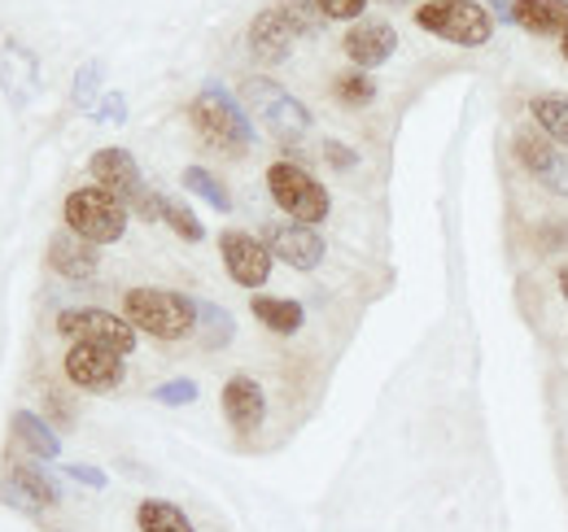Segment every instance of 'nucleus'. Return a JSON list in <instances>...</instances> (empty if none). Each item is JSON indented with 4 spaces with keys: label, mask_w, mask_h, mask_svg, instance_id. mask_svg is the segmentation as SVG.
Listing matches in <instances>:
<instances>
[{
    "label": "nucleus",
    "mask_w": 568,
    "mask_h": 532,
    "mask_svg": "<svg viewBox=\"0 0 568 532\" xmlns=\"http://www.w3.org/2000/svg\"><path fill=\"white\" fill-rule=\"evenodd\" d=\"M293 44H297V31L284 18L281 4L254 13V22H250V58L258 66H281V62H288L293 58Z\"/></svg>",
    "instance_id": "2eb2a0df"
},
{
    "label": "nucleus",
    "mask_w": 568,
    "mask_h": 532,
    "mask_svg": "<svg viewBox=\"0 0 568 532\" xmlns=\"http://www.w3.org/2000/svg\"><path fill=\"white\" fill-rule=\"evenodd\" d=\"M250 310H254V319L267 328V332L276 336H293L302 332V324H306V310H302V301H293V297H254L250 301Z\"/></svg>",
    "instance_id": "aec40b11"
},
{
    "label": "nucleus",
    "mask_w": 568,
    "mask_h": 532,
    "mask_svg": "<svg viewBox=\"0 0 568 532\" xmlns=\"http://www.w3.org/2000/svg\"><path fill=\"white\" fill-rule=\"evenodd\" d=\"M219 258L227 266L232 284H241V288H263L272 279V266H276V258L267 254V245L258 236L232 232V227L219 236Z\"/></svg>",
    "instance_id": "9b49d317"
},
{
    "label": "nucleus",
    "mask_w": 568,
    "mask_h": 532,
    "mask_svg": "<svg viewBox=\"0 0 568 532\" xmlns=\"http://www.w3.org/2000/svg\"><path fill=\"white\" fill-rule=\"evenodd\" d=\"M0 502L13 507V511H22V515H40L44 507H58L62 502V484L49 471H40V467H13L9 480H4V489H0Z\"/></svg>",
    "instance_id": "4468645a"
},
{
    "label": "nucleus",
    "mask_w": 568,
    "mask_h": 532,
    "mask_svg": "<svg viewBox=\"0 0 568 532\" xmlns=\"http://www.w3.org/2000/svg\"><path fill=\"white\" fill-rule=\"evenodd\" d=\"M58 332L71 336V340H92V345H105V349H114V354H132L136 349V340L141 332L128 324V319H119V315H110V310H97V306H71V310H62L58 315Z\"/></svg>",
    "instance_id": "6e6552de"
},
{
    "label": "nucleus",
    "mask_w": 568,
    "mask_h": 532,
    "mask_svg": "<svg viewBox=\"0 0 568 532\" xmlns=\"http://www.w3.org/2000/svg\"><path fill=\"white\" fill-rule=\"evenodd\" d=\"M180 184L193 193V197H202L211 209H219V214H232V193L214 180L206 166H184V175H180Z\"/></svg>",
    "instance_id": "393cba45"
},
{
    "label": "nucleus",
    "mask_w": 568,
    "mask_h": 532,
    "mask_svg": "<svg viewBox=\"0 0 568 532\" xmlns=\"http://www.w3.org/2000/svg\"><path fill=\"white\" fill-rule=\"evenodd\" d=\"M62 471L71 475L74 484H88V489H105V484H110V475H105L101 467H92V463H67Z\"/></svg>",
    "instance_id": "473e14b6"
},
{
    "label": "nucleus",
    "mask_w": 568,
    "mask_h": 532,
    "mask_svg": "<svg viewBox=\"0 0 568 532\" xmlns=\"http://www.w3.org/2000/svg\"><path fill=\"white\" fill-rule=\"evenodd\" d=\"M385 4H403V0H385Z\"/></svg>",
    "instance_id": "58836bf2"
},
{
    "label": "nucleus",
    "mask_w": 568,
    "mask_h": 532,
    "mask_svg": "<svg viewBox=\"0 0 568 532\" xmlns=\"http://www.w3.org/2000/svg\"><path fill=\"white\" fill-rule=\"evenodd\" d=\"M123 319L153 340H184L197 328V301L175 288H128Z\"/></svg>",
    "instance_id": "f03ea898"
},
{
    "label": "nucleus",
    "mask_w": 568,
    "mask_h": 532,
    "mask_svg": "<svg viewBox=\"0 0 568 532\" xmlns=\"http://www.w3.org/2000/svg\"><path fill=\"white\" fill-rule=\"evenodd\" d=\"M241 105L281 144H293V140H302V135L311 132V110L293 92H284L276 79H267V74H250L241 83Z\"/></svg>",
    "instance_id": "7ed1b4c3"
},
{
    "label": "nucleus",
    "mask_w": 568,
    "mask_h": 532,
    "mask_svg": "<svg viewBox=\"0 0 568 532\" xmlns=\"http://www.w3.org/2000/svg\"><path fill=\"white\" fill-rule=\"evenodd\" d=\"M481 4H486V9L495 13V18H503V22H511V4H516V0H481Z\"/></svg>",
    "instance_id": "f704fd0d"
},
{
    "label": "nucleus",
    "mask_w": 568,
    "mask_h": 532,
    "mask_svg": "<svg viewBox=\"0 0 568 532\" xmlns=\"http://www.w3.org/2000/svg\"><path fill=\"white\" fill-rule=\"evenodd\" d=\"M153 401H158V406H193V401H197V380H189V376L162 380V385L153 389Z\"/></svg>",
    "instance_id": "c85d7f7f"
},
{
    "label": "nucleus",
    "mask_w": 568,
    "mask_h": 532,
    "mask_svg": "<svg viewBox=\"0 0 568 532\" xmlns=\"http://www.w3.org/2000/svg\"><path fill=\"white\" fill-rule=\"evenodd\" d=\"M158 223H166L180 241H189V245H202L206 241V227H202V218L184 205L180 197H162V209H158Z\"/></svg>",
    "instance_id": "b1692460"
},
{
    "label": "nucleus",
    "mask_w": 568,
    "mask_h": 532,
    "mask_svg": "<svg viewBox=\"0 0 568 532\" xmlns=\"http://www.w3.org/2000/svg\"><path fill=\"white\" fill-rule=\"evenodd\" d=\"M315 4L328 22H358V13L367 9V0H315Z\"/></svg>",
    "instance_id": "7c9ffc66"
},
{
    "label": "nucleus",
    "mask_w": 568,
    "mask_h": 532,
    "mask_svg": "<svg viewBox=\"0 0 568 532\" xmlns=\"http://www.w3.org/2000/svg\"><path fill=\"white\" fill-rule=\"evenodd\" d=\"M267 193H272V201L281 205L293 223H306V227L324 223L328 209H333L328 188L302 162H272L267 166Z\"/></svg>",
    "instance_id": "39448f33"
},
{
    "label": "nucleus",
    "mask_w": 568,
    "mask_h": 532,
    "mask_svg": "<svg viewBox=\"0 0 568 532\" xmlns=\"http://www.w3.org/2000/svg\"><path fill=\"white\" fill-rule=\"evenodd\" d=\"M425 4H446V0H425Z\"/></svg>",
    "instance_id": "4c0bfd02"
},
{
    "label": "nucleus",
    "mask_w": 568,
    "mask_h": 532,
    "mask_svg": "<svg viewBox=\"0 0 568 532\" xmlns=\"http://www.w3.org/2000/svg\"><path fill=\"white\" fill-rule=\"evenodd\" d=\"M333 96H337L346 110H363V105L376 101V83H372L367 70H346V74L333 79Z\"/></svg>",
    "instance_id": "a878e982"
},
{
    "label": "nucleus",
    "mask_w": 568,
    "mask_h": 532,
    "mask_svg": "<svg viewBox=\"0 0 568 532\" xmlns=\"http://www.w3.org/2000/svg\"><path fill=\"white\" fill-rule=\"evenodd\" d=\"M342 49L355 62V70L372 74V70L385 66L398 53V31L385 18H358V22H351V31L342 35Z\"/></svg>",
    "instance_id": "ddd939ff"
},
{
    "label": "nucleus",
    "mask_w": 568,
    "mask_h": 532,
    "mask_svg": "<svg viewBox=\"0 0 568 532\" xmlns=\"http://www.w3.org/2000/svg\"><path fill=\"white\" fill-rule=\"evenodd\" d=\"M223 419L241 437H254L263 428V419H267V393H263V385L254 376H232L223 385Z\"/></svg>",
    "instance_id": "dca6fc26"
},
{
    "label": "nucleus",
    "mask_w": 568,
    "mask_h": 532,
    "mask_svg": "<svg viewBox=\"0 0 568 532\" xmlns=\"http://www.w3.org/2000/svg\"><path fill=\"white\" fill-rule=\"evenodd\" d=\"M189 119H193L197 135H202L211 149L227 153V157H241V153L254 149V123H250L245 105H241L223 83H214V79L202 83V92L193 96Z\"/></svg>",
    "instance_id": "f257e3e1"
},
{
    "label": "nucleus",
    "mask_w": 568,
    "mask_h": 532,
    "mask_svg": "<svg viewBox=\"0 0 568 532\" xmlns=\"http://www.w3.org/2000/svg\"><path fill=\"white\" fill-rule=\"evenodd\" d=\"M197 340L206 345V349H223V345H232V336H236V319L223 310V306H214V301H197Z\"/></svg>",
    "instance_id": "5701e85b"
},
{
    "label": "nucleus",
    "mask_w": 568,
    "mask_h": 532,
    "mask_svg": "<svg viewBox=\"0 0 568 532\" xmlns=\"http://www.w3.org/2000/svg\"><path fill=\"white\" fill-rule=\"evenodd\" d=\"M101 79H105V66H101V62H83V66L74 70L71 101L79 110H97V101L105 96V92H101Z\"/></svg>",
    "instance_id": "bb28decb"
},
{
    "label": "nucleus",
    "mask_w": 568,
    "mask_h": 532,
    "mask_svg": "<svg viewBox=\"0 0 568 532\" xmlns=\"http://www.w3.org/2000/svg\"><path fill=\"white\" fill-rule=\"evenodd\" d=\"M62 367H67V380L83 393H110L123 385V354L92 345V340H71Z\"/></svg>",
    "instance_id": "1a4fd4ad"
},
{
    "label": "nucleus",
    "mask_w": 568,
    "mask_h": 532,
    "mask_svg": "<svg viewBox=\"0 0 568 532\" xmlns=\"http://www.w3.org/2000/svg\"><path fill=\"white\" fill-rule=\"evenodd\" d=\"M560 53H565V62H568V31L560 35Z\"/></svg>",
    "instance_id": "e433bc0d"
},
{
    "label": "nucleus",
    "mask_w": 568,
    "mask_h": 532,
    "mask_svg": "<svg viewBox=\"0 0 568 532\" xmlns=\"http://www.w3.org/2000/svg\"><path fill=\"white\" fill-rule=\"evenodd\" d=\"M62 214H67V227L71 232H79L83 241H92L101 249V245H119L128 236L132 205L97 184V188H74L71 197H67V205H62Z\"/></svg>",
    "instance_id": "20e7f679"
},
{
    "label": "nucleus",
    "mask_w": 568,
    "mask_h": 532,
    "mask_svg": "<svg viewBox=\"0 0 568 532\" xmlns=\"http://www.w3.org/2000/svg\"><path fill=\"white\" fill-rule=\"evenodd\" d=\"M13 437L44 463H58L62 459V437L53 432L49 419H40L36 410H13Z\"/></svg>",
    "instance_id": "6ab92c4d"
},
{
    "label": "nucleus",
    "mask_w": 568,
    "mask_h": 532,
    "mask_svg": "<svg viewBox=\"0 0 568 532\" xmlns=\"http://www.w3.org/2000/svg\"><path fill=\"white\" fill-rule=\"evenodd\" d=\"M529 119H534V127L547 135V140H556L560 149H568V92H542V96H534L529 101Z\"/></svg>",
    "instance_id": "412c9836"
},
{
    "label": "nucleus",
    "mask_w": 568,
    "mask_h": 532,
    "mask_svg": "<svg viewBox=\"0 0 568 532\" xmlns=\"http://www.w3.org/2000/svg\"><path fill=\"white\" fill-rule=\"evenodd\" d=\"M88 171H92V180H97L101 188H110L114 197L128 201V205H132V214H141V218H149V223H158L162 193H149V188H144L141 162H136L128 149H119V144L97 149V153H92V162H88Z\"/></svg>",
    "instance_id": "0eeeda50"
},
{
    "label": "nucleus",
    "mask_w": 568,
    "mask_h": 532,
    "mask_svg": "<svg viewBox=\"0 0 568 532\" xmlns=\"http://www.w3.org/2000/svg\"><path fill=\"white\" fill-rule=\"evenodd\" d=\"M511 149H516V162H520L547 193L568 197V157L556 153V140H547L538 127H520L516 140H511Z\"/></svg>",
    "instance_id": "9d476101"
},
{
    "label": "nucleus",
    "mask_w": 568,
    "mask_h": 532,
    "mask_svg": "<svg viewBox=\"0 0 568 532\" xmlns=\"http://www.w3.org/2000/svg\"><path fill=\"white\" fill-rule=\"evenodd\" d=\"M324 162H328L333 171H355L358 153L351 144H342V140H328V144H324Z\"/></svg>",
    "instance_id": "2f4dec72"
},
{
    "label": "nucleus",
    "mask_w": 568,
    "mask_h": 532,
    "mask_svg": "<svg viewBox=\"0 0 568 532\" xmlns=\"http://www.w3.org/2000/svg\"><path fill=\"white\" fill-rule=\"evenodd\" d=\"M136 524H141V532H193L189 515L175 502H162V498H149L136 507Z\"/></svg>",
    "instance_id": "4be33fe9"
},
{
    "label": "nucleus",
    "mask_w": 568,
    "mask_h": 532,
    "mask_svg": "<svg viewBox=\"0 0 568 532\" xmlns=\"http://www.w3.org/2000/svg\"><path fill=\"white\" fill-rule=\"evenodd\" d=\"M49 266L58 275H67V279H92L97 266H101V249L92 241H83L79 232H71V227H62V232L49 236Z\"/></svg>",
    "instance_id": "f3484780"
},
{
    "label": "nucleus",
    "mask_w": 568,
    "mask_h": 532,
    "mask_svg": "<svg viewBox=\"0 0 568 532\" xmlns=\"http://www.w3.org/2000/svg\"><path fill=\"white\" fill-rule=\"evenodd\" d=\"M92 119H97V123H128V96H123V92H105V96L97 101Z\"/></svg>",
    "instance_id": "c756f323"
},
{
    "label": "nucleus",
    "mask_w": 568,
    "mask_h": 532,
    "mask_svg": "<svg viewBox=\"0 0 568 532\" xmlns=\"http://www.w3.org/2000/svg\"><path fill=\"white\" fill-rule=\"evenodd\" d=\"M263 245H267V254L276 263L293 266V270H315V266L324 263V254H328L324 236L315 227H306V223H293V218L288 223H267Z\"/></svg>",
    "instance_id": "f8f14e48"
},
{
    "label": "nucleus",
    "mask_w": 568,
    "mask_h": 532,
    "mask_svg": "<svg viewBox=\"0 0 568 532\" xmlns=\"http://www.w3.org/2000/svg\"><path fill=\"white\" fill-rule=\"evenodd\" d=\"M560 293H565V301H568V266H560Z\"/></svg>",
    "instance_id": "c9c22d12"
},
{
    "label": "nucleus",
    "mask_w": 568,
    "mask_h": 532,
    "mask_svg": "<svg viewBox=\"0 0 568 532\" xmlns=\"http://www.w3.org/2000/svg\"><path fill=\"white\" fill-rule=\"evenodd\" d=\"M281 9H284V18L293 22V31H297V35H320V31H324V22H328V18L320 13V4H315V0H284Z\"/></svg>",
    "instance_id": "cd10ccee"
},
{
    "label": "nucleus",
    "mask_w": 568,
    "mask_h": 532,
    "mask_svg": "<svg viewBox=\"0 0 568 532\" xmlns=\"http://www.w3.org/2000/svg\"><path fill=\"white\" fill-rule=\"evenodd\" d=\"M511 22L529 35H565L568 31V0H516Z\"/></svg>",
    "instance_id": "a211bd4d"
},
{
    "label": "nucleus",
    "mask_w": 568,
    "mask_h": 532,
    "mask_svg": "<svg viewBox=\"0 0 568 532\" xmlns=\"http://www.w3.org/2000/svg\"><path fill=\"white\" fill-rule=\"evenodd\" d=\"M416 22L428 35L450 40L459 49H481L495 35V13L481 0H446V4H420Z\"/></svg>",
    "instance_id": "423d86ee"
},
{
    "label": "nucleus",
    "mask_w": 568,
    "mask_h": 532,
    "mask_svg": "<svg viewBox=\"0 0 568 532\" xmlns=\"http://www.w3.org/2000/svg\"><path fill=\"white\" fill-rule=\"evenodd\" d=\"M542 245H547V249H565V245H568V223H565V218H551V223L542 227Z\"/></svg>",
    "instance_id": "72a5a7b5"
}]
</instances>
